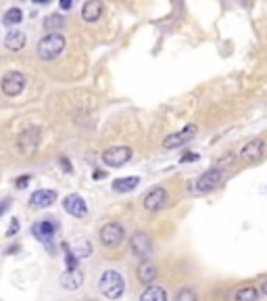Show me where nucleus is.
<instances>
[{
  "mask_svg": "<svg viewBox=\"0 0 267 301\" xmlns=\"http://www.w3.org/2000/svg\"><path fill=\"white\" fill-rule=\"evenodd\" d=\"M61 285H63L67 291H75L84 285V274L79 270H65L61 274Z\"/></svg>",
  "mask_w": 267,
  "mask_h": 301,
  "instance_id": "18",
  "label": "nucleus"
},
{
  "mask_svg": "<svg viewBox=\"0 0 267 301\" xmlns=\"http://www.w3.org/2000/svg\"><path fill=\"white\" fill-rule=\"evenodd\" d=\"M40 140H42V130L38 126H30L19 132V136H17V150H19L21 155L25 157H32L35 150L40 147Z\"/></svg>",
  "mask_w": 267,
  "mask_h": 301,
  "instance_id": "3",
  "label": "nucleus"
},
{
  "mask_svg": "<svg viewBox=\"0 0 267 301\" xmlns=\"http://www.w3.org/2000/svg\"><path fill=\"white\" fill-rule=\"evenodd\" d=\"M13 205V199H0V218H2L6 211H8V207Z\"/></svg>",
  "mask_w": 267,
  "mask_h": 301,
  "instance_id": "27",
  "label": "nucleus"
},
{
  "mask_svg": "<svg viewBox=\"0 0 267 301\" xmlns=\"http://www.w3.org/2000/svg\"><path fill=\"white\" fill-rule=\"evenodd\" d=\"M140 184V178L138 176H126V178H117V180H113V190L115 192H132L134 188H136Z\"/></svg>",
  "mask_w": 267,
  "mask_h": 301,
  "instance_id": "19",
  "label": "nucleus"
},
{
  "mask_svg": "<svg viewBox=\"0 0 267 301\" xmlns=\"http://www.w3.org/2000/svg\"><path fill=\"white\" fill-rule=\"evenodd\" d=\"M173 301H199L197 297V291L190 289V287H182L180 291L175 293V299Z\"/></svg>",
  "mask_w": 267,
  "mask_h": 301,
  "instance_id": "24",
  "label": "nucleus"
},
{
  "mask_svg": "<svg viewBox=\"0 0 267 301\" xmlns=\"http://www.w3.org/2000/svg\"><path fill=\"white\" fill-rule=\"evenodd\" d=\"M259 291H261V293L267 297V280L265 282H261V287H259Z\"/></svg>",
  "mask_w": 267,
  "mask_h": 301,
  "instance_id": "31",
  "label": "nucleus"
},
{
  "mask_svg": "<svg viewBox=\"0 0 267 301\" xmlns=\"http://www.w3.org/2000/svg\"><path fill=\"white\" fill-rule=\"evenodd\" d=\"M63 209L67 211L69 216H73V218H86V214H88L86 201L79 197V194H75V192L67 194V197L63 199Z\"/></svg>",
  "mask_w": 267,
  "mask_h": 301,
  "instance_id": "13",
  "label": "nucleus"
},
{
  "mask_svg": "<svg viewBox=\"0 0 267 301\" xmlns=\"http://www.w3.org/2000/svg\"><path fill=\"white\" fill-rule=\"evenodd\" d=\"M61 163H63V170L69 174V172H71V165H69V161H67V159H61Z\"/></svg>",
  "mask_w": 267,
  "mask_h": 301,
  "instance_id": "30",
  "label": "nucleus"
},
{
  "mask_svg": "<svg viewBox=\"0 0 267 301\" xmlns=\"http://www.w3.org/2000/svg\"><path fill=\"white\" fill-rule=\"evenodd\" d=\"M140 301H167V293H165L163 287L150 285V287H146L144 291H142Z\"/></svg>",
  "mask_w": 267,
  "mask_h": 301,
  "instance_id": "21",
  "label": "nucleus"
},
{
  "mask_svg": "<svg viewBox=\"0 0 267 301\" xmlns=\"http://www.w3.org/2000/svg\"><path fill=\"white\" fill-rule=\"evenodd\" d=\"M194 136H197V126L194 123H190V126H186L184 130H180V132H173V134H167L165 138H163V149H180V147H184L188 140H192Z\"/></svg>",
  "mask_w": 267,
  "mask_h": 301,
  "instance_id": "10",
  "label": "nucleus"
},
{
  "mask_svg": "<svg viewBox=\"0 0 267 301\" xmlns=\"http://www.w3.org/2000/svg\"><path fill=\"white\" fill-rule=\"evenodd\" d=\"M73 253H75L77 260H79V258H88V255L92 253V245L88 243V241H79V243H75V247H73Z\"/></svg>",
  "mask_w": 267,
  "mask_h": 301,
  "instance_id": "25",
  "label": "nucleus"
},
{
  "mask_svg": "<svg viewBox=\"0 0 267 301\" xmlns=\"http://www.w3.org/2000/svg\"><path fill=\"white\" fill-rule=\"evenodd\" d=\"M65 28V17L59 15V13H50L46 15V19H44V30L48 34H61V30Z\"/></svg>",
  "mask_w": 267,
  "mask_h": 301,
  "instance_id": "20",
  "label": "nucleus"
},
{
  "mask_svg": "<svg viewBox=\"0 0 267 301\" xmlns=\"http://www.w3.org/2000/svg\"><path fill=\"white\" fill-rule=\"evenodd\" d=\"M25 86H28V77H25L21 72H6L0 79V90H2L4 96L8 99H17V96H21Z\"/></svg>",
  "mask_w": 267,
  "mask_h": 301,
  "instance_id": "4",
  "label": "nucleus"
},
{
  "mask_svg": "<svg viewBox=\"0 0 267 301\" xmlns=\"http://www.w3.org/2000/svg\"><path fill=\"white\" fill-rule=\"evenodd\" d=\"M61 6H63V8H71V2H69V0H63V2H61Z\"/></svg>",
  "mask_w": 267,
  "mask_h": 301,
  "instance_id": "32",
  "label": "nucleus"
},
{
  "mask_svg": "<svg viewBox=\"0 0 267 301\" xmlns=\"http://www.w3.org/2000/svg\"><path fill=\"white\" fill-rule=\"evenodd\" d=\"M57 230H59V224L55 220H40V222H35L32 226V234L38 238L40 243H50L52 238H55Z\"/></svg>",
  "mask_w": 267,
  "mask_h": 301,
  "instance_id": "12",
  "label": "nucleus"
},
{
  "mask_svg": "<svg viewBox=\"0 0 267 301\" xmlns=\"http://www.w3.org/2000/svg\"><path fill=\"white\" fill-rule=\"evenodd\" d=\"M30 180H32V176H30V174L19 176V178L15 180V188H19V190H21V188H25V187H28V182H30Z\"/></svg>",
  "mask_w": 267,
  "mask_h": 301,
  "instance_id": "26",
  "label": "nucleus"
},
{
  "mask_svg": "<svg viewBox=\"0 0 267 301\" xmlns=\"http://www.w3.org/2000/svg\"><path fill=\"white\" fill-rule=\"evenodd\" d=\"M57 199H59L57 190H52V188H40V190L32 192L30 205L35 207V209H46V207H50V205H55Z\"/></svg>",
  "mask_w": 267,
  "mask_h": 301,
  "instance_id": "14",
  "label": "nucleus"
},
{
  "mask_svg": "<svg viewBox=\"0 0 267 301\" xmlns=\"http://www.w3.org/2000/svg\"><path fill=\"white\" fill-rule=\"evenodd\" d=\"M234 301H259V291L255 287H244V289L236 291Z\"/></svg>",
  "mask_w": 267,
  "mask_h": 301,
  "instance_id": "22",
  "label": "nucleus"
},
{
  "mask_svg": "<svg viewBox=\"0 0 267 301\" xmlns=\"http://www.w3.org/2000/svg\"><path fill=\"white\" fill-rule=\"evenodd\" d=\"M134 155V150L132 147H126V145H119V147H109V149H104L102 150V163L106 167H121V165H126L130 159Z\"/></svg>",
  "mask_w": 267,
  "mask_h": 301,
  "instance_id": "7",
  "label": "nucleus"
},
{
  "mask_svg": "<svg viewBox=\"0 0 267 301\" xmlns=\"http://www.w3.org/2000/svg\"><path fill=\"white\" fill-rule=\"evenodd\" d=\"M25 44H28V36H25V32L21 30H8L6 36H4V48L11 50V52H19L25 48Z\"/></svg>",
  "mask_w": 267,
  "mask_h": 301,
  "instance_id": "15",
  "label": "nucleus"
},
{
  "mask_svg": "<svg viewBox=\"0 0 267 301\" xmlns=\"http://www.w3.org/2000/svg\"><path fill=\"white\" fill-rule=\"evenodd\" d=\"M226 180V170H219V167H211L209 172L200 174L197 182H194V190L197 192H209L215 190L217 187H221Z\"/></svg>",
  "mask_w": 267,
  "mask_h": 301,
  "instance_id": "6",
  "label": "nucleus"
},
{
  "mask_svg": "<svg viewBox=\"0 0 267 301\" xmlns=\"http://www.w3.org/2000/svg\"><path fill=\"white\" fill-rule=\"evenodd\" d=\"M130 249L140 260L150 258L153 255V241H150L148 232H134L130 236Z\"/></svg>",
  "mask_w": 267,
  "mask_h": 301,
  "instance_id": "8",
  "label": "nucleus"
},
{
  "mask_svg": "<svg viewBox=\"0 0 267 301\" xmlns=\"http://www.w3.org/2000/svg\"><path fill=\"white\" fill-rule=\"evenodd\" d=\"M99 238H100V245L104 247V249H115V247H119L123 243L126 230H123V226L119 222H109L100 228Z\"/></svg>",
  "mask_w": 267,
  "mask_h": 301,
  "instance_id": "5",
  "label": "nucleus"
},
{
  "mask_svg": "<svg viewBox=\"0 0 267 301\" xmlns=\"http://www.w3.org/2000/svg\"><path fill=\"white\" fill-rule=\"evenodd\" d=\"M102 17V2H99V0H88V2H84L82 6V19L88 21V23H94L99 21Z\"/></svg>",
  "mask_w": 267,
  "mask_h": 301,
  "instance_id": "17",
  "label": "nucleus"
},
{
  "mask_svg": "<svg viewBox=\"0 0 267 301\" xmlns=\"http://www.w3.org/2000/svg\"><path fill=\"white\" fill-rule=\"evenodd\" d=\"M21 19H23V11L21 8H17V6H13V8H8V11L4 13V25H17V23H21Z\"/></svg>",
  "mask_w": 267,
  "mask_h": 301,
  "instance_id": "23",
  "label": "nucleus"
},
{
  "mask_svg": "<svg viewBox=\"0 0 267 301\" xmlns=\"http://www.w3.org/2000/svg\"><path fill=\"white\" fill-rule=\"evenodd\" d=\"M99 289L106 299L115 301L123 295V291H126V280H123V276L117 270H104L100 280H99Z\"/></svg>",
  "mask_w": 267,
  "mask_h": 301,
  "instance_id": "2",
  "label": "nucleus"
},
{
  "mask_svg": "<svg viewBox=\"0 0 267 301\" xmlns=\"http://www.w3.org/2000/svg\"><path fill=\"white\" fill-rule=\"evenodd\" d=\"M65 46H67V40L63 34H46L35 44V57L40 61H55L63 55Z\"/></svg>",
  "mask_w": 267,
  "mask_h": 301,
  "instance_id": "1",
  "label": "nucleus"
},
{
  "mask_svg": "<svg viewBox=\"0 0 267 301\" xmlns=\"http://www.w3.org/2000/svg\"><path fill=\"white\" fill-rule=\"evenodd\" d=\"M136 276H138V280L142 282V285H153V282L157 280V276H159V268L153 263V262H142L138 268H136Z\"/></svg>",
  "mask_w": 267,
  "mask_h": 301,
  "instance_id": "16",
  "label": "nucleus"
},
{
  "mask_svg": "<svg viewBox=\"0 0 267 301\" xmlns=\"http://www.w3.org/2000/svg\"><path fill=\"white\" fill-rule=\"evenodd\" d=\"M197 159H199V155L188 153V155H184V157H182V161H197Z\"/></svg>",
  "mask_w": 267,
  "mask_h": 301,
  "instance_id": "29",
  "label": "nucleus"
},
{
  "mask_svg": "<svg viewBox=\"0 0 267 301\" xmlns=\"http://www.w3.org/2000/svg\"><path fill=\"white\" fill-rule=\"evenodd\" d=\"M167 203H169V194H167V190L163 187L150 188L144 194V199H142V205H144L146 211H161Z\"/></svg>",
  "mask_w": 267,
  "mask_h": 301,
  "instance_id": "9",
  "label": "nucleus"
},
{
  "mask_svg": "<svg viewBox=\"0 0 267 301\" xmlns=\"http://www.w3.org/2000/svg\"><path fill=\"white\" fill-rule=\"evenodd\" d=\"M265 150H267L265 140L263 138H253V140H248L242 149H240V159L246 161V163L259 161V159L265 155Z\"/></svg>",
  "mask_w": 267,
  "mask_h": 301,
  "instance_id": "11",
  "label": "nucleus"
},
{
  "mask_svg": "<svg viewBox=\"0 0 267 301\" xmlns=\"http://www.w3.org/2000/svg\"><path fill=\"white\" fill-rule=\"evenodd\" d=\"M17 230H19V222H17V220H13V222H11V228L6 230V234H8V236H15Z\"/></svg>",
  "mask_w": 267,
  "mask_h": 301,
  "instance_id": "28",
  "label": "nucleus"
}]
</instances>
